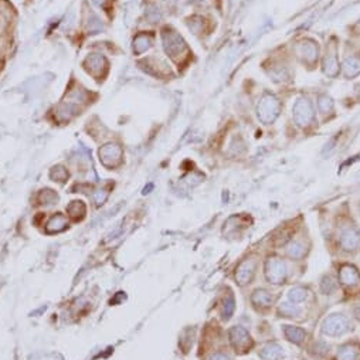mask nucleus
Masks as SVG:
<instances>
[{"label":"nucleus","mask_w":360,"mask_h":360,"mask_svg":"<svg viewBox=\"0 0 360 360\" xmlns=\"http://www.w3.org/2000/svg\"><path fill=\"white\" fill-rule=\"evenodd\" d=\"M162 40H163L165 51L172 58H177V57L183 56V53L186 51V43L183 41V38L177 33L173 32V30L166 29L162 34Z\"/></svg>","instance_id":"obj_1"},{"label":"nucleus","mask_w":360,"mask_h":360,"mask_svg":"<svg viewBox=\"0 0 360 360\" xmlns=\"http://www.w3.org/2000/svg\"><path fill=\"white\" fill-rule=\"evenodd\" d=\"M98 155H99V160H101V163L104 166H107V168H115V166H118L121 163L124 152H122V149H121L119 145H116V143H107V145H104L99 149Z\"/></svg>","instance_id":"obj_2"},{"label":"nucleus","mask_w":360,"mask_h":360,"mask_svg":"<svg viewBox=\"0 0 360 360\" xmlns=\"http://www.w3.org/2000/svg\"><path fill=\"white\" fill-rule=\"evenodd\" d=\"M278 108H280V104L277 102L275 98L265 96V98H263V101L258 107V116L264 122H272L278 115Z\"/></svg>","instance_id":"obj_3"},{"label":"nucleus","mask_w":360,"mask_h":360,"mask_svg":"<svg viewBox=\"0 0 360 360\" xmlns=\"http://www.w3.org/2000/svg\"><path fill=\"white\" fill-rule=\"evenodd\" d=\"M295 119L299 125H306L312 119V110L306 101L301 99L295 105Z\"/></svg>","instance_id":"obj_4"},{"label":"nucleus","mask_w":360,"mask_h":360,"mask_svg":"<svg viewBox=\"0 0 360 360\" xmlns=\"http://www.w3.org/2000/svg\"><path fill=\"white\" fill-rule=\"evenodd\" d=\"M84 64H85L87 70H90L93 74H99L107 67V60L99 54H91L85 58Z\"/></svg>","instance_id":"obj_5"},{"label":"nucleus","mask_w":360,"mask_h":360,"mask_svg":"<svg viewBox=\"0 0 360 360\" xmlns=\"http://www.w3.org/2000/svg\"><path fill=\"white\" fill-rule=\"evenodd\" d=\"M67 227V219L63 214H56L53 216L50 221L46 226V230L47 233H58V231H63L64 228Z\"/></svg>","instance_id":"obj_6"},{"label":"nucleus","mask_w":360,"mask_h":360,"mask_svg":"<svg viewBox=\"0 0 360 360\" xmlns=\"http://www.w3.org/2000/svg\"><path fill=\"white\" fill-rule=\"evenodd\" d=\"M152 46V38L148 34H139L133 40V53L135 54H142L146 50H149Z\"/></svg>","instance_id":"obj_7"},{"label":"nucleus","mask_w":360,"mask_h":360,"mask_svg":"<svg viewBox=\"0 0 360 360\" xmlns=\"http://www.w3.org/2000/svg\"><path fill=\"white\" fill-rule=\"evenodd\" d=\"M67 211L74 220H81L85 214V206L82 202H73L67 207Z\"/></svg>","instance_id":"obj_8"},{"label":"nucleus","mask_w":360,"mask_h":360,"mask_svg":"<svg viewBox=\"0 0 360 360\" xmlns=\"http://www.w3.org/2000/svg\"><path fill=\"white\" fill-rule=\"evenodd\" d=\"M50 176H51V179H54L57 182H64L68 177V173H67V171L64 169L63 166H57V168H53L51 169Z\"/></svg>","instance_id":"obj_9"},{"label":"nucleus","mask_w":360,"mask_h":360,"mask_svg":"<svg viewBox=\"0 0 360 360\" xmlns=\"http://www.w3.org/2000/svg\"><path fill=\"white\" fill-rule=\"evenodd\" d=\"M57 194L53 191V190H43L40 193V202L43 204H53L54 202H57Z\"/></svg>","instance_id":"obj_10"},{"label":"nucleus","mask_w":360,"mask_h":360,"mask_svg":"<svg viewBox=\"0 0 360 360\" xmlns=\"http://www.w3.org/2000/svg\"><path fill=\"white\" fill-rule=\"evenodd\" d=\"M87 27H88V32L93 33V34H96V33H99L102 29H104L101 20L95 16H91V19L88 20V26H87Z\"/></svg>","instance_id":"obj_11"},{"label":"nucleus","mask_w":360,"mask_h":360,"mask_svg":"<svg viewBox=\"0 0 360 360\" xmlns=\"http://www.w3.org/2000/svg\"><path fill=\"white\" fill-rule=\"evenodd\" d=\"M107 197H108V191H105V190H98V191H95L94 193V202L95 204H102L105 200H107Z\"/></svg>","instance_id":"obj_12"},{"label":"nucleus","mask_w":360,"mask_h":360,"mask_svg":"<svg viewBox=\"0 0 360 360\" xmlns=\"http://www.w3.org/2000/svg\"><path fill=\"white\" fill-rule=\"evenodd\" d=\"M94 3L99 7H107V4L110 3V0H94Z\"/></svg>","instance_id":"obj_13"},{"label":"nucleus","mask_w":360,"mask_h":360,"mask_svg":"<svg viewBox=\"0 0 360 360\" xmlns=\"http://www.w3.org/2000/svg\"><path fill=\"white\" fill-rule=\"evenodd\" d=\"M4 26H6V21H4V19L0 16V33L4 30Z\"/></svg>","instance_id":"obj_14"}]
</instances>
